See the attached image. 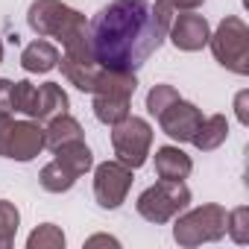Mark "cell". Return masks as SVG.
I'll return each mask as SVG.
<instances>
[{"mask_svg": "<svg viewBox=\"0 0 249 249\" xmlns=\"http://www.w3.org/2000/svg\"><path fill=\"white\" fill-rule=\"evenodd\" d=\"M88 38L100 68L135 73L164 44L167 30L147 0H111L88 21Z\"/></svg>", "mask_w": 249, "mask_h": 249, "instance_id": "6da1fadb", "label": "cell"}, {"mask_svg": "<svg viewBox=\"0 0 249 249\" xmlns=\"http://www.w3.org/2000/svg\"><path fill=\"white\" fill-rule=\"evenodd\" d=\"M27 24L38 38H53L62 47L88 36V18L62 0H33L27 9Z\"/></svg>", "mask_w": 249, "mask_h": 249, "instance_id": "7a4b0ae2", "label": "cell"}, {"mask_svg": "<svg viewBox=\"0 0 249 249\" xmlns=\"http://www.w3.org/2000/svg\"><path fill=\"white\" fill-rule=\"evenodd\" d=\"M226 237V208L217 202H205L196 208H185L173 217V240L185 249L217 243Z\"/></svg>", "mask_w": 249, "mask_h": 249, "instance_id": "3957f363", "label": "cell"}, {"mask_svg": "<svg viewBox=\"0 0 249 249\" xmlns=\"http://www.w3.org/2000/svg\"><path fill=\"white\" fill-rule=\"evenodd\" d=\"M208 47H211L214 59L226 71H231L237 76H246L249 73V27H246L243 18L226 15L217 24V30L211 33Z\"/></svg>", "mask_w": 249, "mask_h": 249, "instance_id": "277c9868", "label": "cell"}, {"mask_svg": "<svg viewBox=\"0 0 249 249\" xmlns=\"http://www.w3.org/2000/svg\"><path fill=\"white\" fill-rule=\"evenodd\" d=\"M188 205H191V188L185 182H170V179H159L156 185L144 188L141 196L135 199V211L156 226L170 223Z\"/></svg>", "mask_w": 249, "mask_h": 249, "instance_id": "5b68a950", "label": "cell"}, {"mask_svg": "<svg viewBox=\"0 0 249 249\" xmlns=\"http://www.w3.org/2000/svg\"><path fill=\"white\" fill-rule=\"evenodd\" d=\"M111 150L120 164H126L129 170H138L147 164L150 150H153V126L150 120L138 114H126L120 123L111 126Z\"/></svg>", "mask_w": 249, "mask_h": 249, "instance_id": "8992f818", "label": "cell"}, {"mask_svg": "<svg viewBox=\"0 0 249 249\" xmlns=\"http://www.w3.org/2000/svg\"><path fill=\"white\" fill-rule=\"evenodd\" d=\"M94 170V196H97V205L100 208H120L129 196V188H132V170L126 164H120L117 159L114 161H103Z\"/></svg>", "mask_w": 249, "mask_h": 249, "instance_id": "52a82bcc", "label": "cell"}, {"mask_svg": "<svg viewBox=\"0 0 249 249\" xmlns=\"http://www.w3.org/2000/svg\"><path fill=\"white\" fill-rule=\"evenodd\" d=\"M156 120H159V126H161V132H164L167 138H173V141H179V144H191L194 132L199 129V123H202V108L179 97V100H173Z\"/></svg>", "mask_w": 249, "mask_h": 249, "instance_id": "ba28073f", "label": "cell"}, {"mask_svg": "<svg viewBox=\"0 0 249 249\" xmlns=\"http://www.w3.org/2000/svg\"><path fill=\"white\" fill-rule=\"evenodd\" d=\"M44 150H47L44 126L38 120L27 117V120H15L12 123V132H9V141H6V159L27 164L33 159H38Z\"/></svg>", "mask_w": 249, "mask_h": 249, "instance_id": "9c48e42d", "label": "cell"}, {"mask_svg": "<svg viewBox=\"0 0 249 249\" xmlns=\"http://www.w3.org/2000/svg\"><path fill=\"white\" fill-rule=\"evenodd\" d=\"M167 38L173 41L176 50L182 53H196L202 47H208V38H211V24L205 15H196V12H176L170 30H167Z\"/></svg>", "mask_w": 249, "mask_h": 249, "instance_id": "30bf717a", "label": "cell"}, {"mask_svg": "<svg viewBox=\"0 0 249 249\" xmlns=\"http://www.w3.org/2000/svg\"><path fill=\"white\" fill-rule=\"evenodd\" d=\"M194 170L191 156L176 147V144H164L156 150V176L159 179H170V182H185Z\"/></svg>", "mask_w": 249, "mask_h": 249, "instance_id": "8fae6325", "label": "cell"}, {"mask_svg": "<svg viewBox=\"0 0 249 249\" xmlns=\"http://www.w3.org/2000/svg\"><path fill=\"white\" fill-rule=\"evenodd\" d=\"M59 59H62V53H59V47H56L53 41L36 38V41H30V44L24 47V53H21V68H24L27 73H50L53 68H59Z\"/></svg>", "mask_w": 249, "mask_h": 249, "instance_id": "7c38bea8", "label": "cell"}, {"mask_svg": "<svg viewBox=\"0 0 249 249\" xmlns=\"http://www.w3.org/2000/svg\"><path fill=\"white\" fill-rule=\"evenodd\" d=\"M68 106H71V100H68V94H65V88L59 82H41V85H36V114H33V120L47 123L50 117L65 114Z\"/></svg>", "mask_w": 249, "mask_h": 249, "instance_id": "4fadbf2b", "label": "cell"}, {"mask_svg": "<svg viewBox=\"0 0 249 249\" xmlns=\"http://www.w3.org/2000/svg\"><path fill=\"white\" fill-rule=\"evenodd\" d=\"M226 141H229V117H226V114H208V117H202L199 129H196L194 138H191V144H194L199 153H214V150H220Z\"/></svg>", "mask_w": 249, "mask_h": 249, "instance_id": "5bb4252c", "label": "cell"}, {"mask_svg": "<svg viewBox=\"0 0 249 249\" xmlns=\"http://www.w3.org/2000/svg\"><path fill=\"white\" fill-rule=\"evenodd\" d=\"M71 141H85L82 123H79L76 117H71L68 111L50 117L47 126H44V144H47V150H56V147H62V144H71Z\"/></svg>", "mask_w": 249, "mask_h": 249, "instance_id": "9a60e30c", "label": "cell"}, {"mask_svg": "<svg viewBox=\"0 0 249 249\" xmlns=\"http://www.w3.org/2000/svg\"><path fill=\"white\" fill-rule=\"evenodd\" d=\"M59 68H62V76L73 85V88H79V91H85V94H91L94 91V85H97V79H100V73H103V68L94 62V59H59Z\"/></svg>", "mask_w": 249, "mask_h": 249, "instance_id": "2e32d148", "label": "cell"}, {"mask_svg": "<svg viewBox=\"0 0 249 249\" xmlns=\"http://www.w3.org/2000/svg\"><path fill=\"white\" fill-rule=\"evenodd\" d=\"M53 156H56V161H59V164H65L76 179H82V176H85V173H91V167H94V153H91V147H88L85 141L62 144V147H56V150H53Z\"/></svg>", "mask_w": 249, "mask_h": 249, "instance_id": "e0dca14e", "label": "cell"}, {"mask_svg": "<svg viewBox=\"0 0 249 249\" xmlns=\"http://www.w3.org/2000/svg\"><path fill=\"white\" fill-rule=\"evenodd\" d=\"M91 97H94V103H91L94 117L103 126H114V123H120L126 114H132L129 111L132 97H123V94H91Z\"/></svg>", "mask_w": 249, "mask_h": 249, "instance_id": "ac0fdd59", "label": "cell"}, {"mask_svg": "<svg viewBox=\"0 0 249 249\" xmlns=\"http://www.w3.org/2000/svg\"><path fill=\"white\" fill-rule=\"evenodd\" d=\"M38 182H41V188H44L47 194H68V191L76 185V176H73L65 164H59V161L53 159V161H47V164L41 167Z\"/></svg>", "mask_w": 249, "mask_h": 249, "instance_id": "d6986e66", "label": "cell"}, {"mask_svg": "<svg viewBox=\"0 0 249 249\" xmlns=\"http://www.w3.org/2000/svg\"><path fill=\"white\" fill-rule=\"evenodd\" d=\"M65 243L68 237L56 223H41L27 237V249H65Z\"/></svg>", "mask_w": 249, "mask_h": 249, "instance_id": "ffe728a7", "label": "cell"}, {"mask_svg": "<svg viewBox=\"0 0 249 249\" xmlns=\"http://www.w3.org/2000/svg\"><path fill=\"white\" fill-rule=\"evenodd\" d=\"M18 226H21V211L15 208V202L0 199V249H6V246L15 243Z\"/></svg>", "mask_w": 249, "mask_h": 249, "instance_id": "44dd1931", "label": "cell"}, {"mask_svg": "<svg viewBox=\"0 0 249 249\" xmlns=\"http://www.w3.org/2000/svg\"><path fill=\"white\" fill-rule=\"evenodd\" d=\"M226 234L240 246L249 243V208L246 205H237V208L226 211Z\"/></svg>", "mask_w": 249, "mask_h": 249, "instance_id": "7402d4cb", "label": "cell"}, {"mask_svg": "<svg viewBox=\"0 0 249 249\" xmlns=\"http://www.w3.org/2000/svg\"><path fill=\"white\" fill-rule=\"evenodd\" d=\"M12 111H21L24 117L36 114V85L30 79L12 82Z\"/></svg>", "mask_w": 249, "mask_h": 249, "instance_id": "603a6c76", "label": "cell"}, {"mask_svg": "<svg viewBox=\"0 0 249 249\" xmlns=\"http://www.w3.org/2000/svg\"><path fill=\"white\" fill-rule=\"evenodd\" d=\"M173 100H179V91H176L173 85H167V82H159V85H153V88L147 91V111H150L153 117H159Z\"/></svg>", "mask_w": 249, "mask_h": 249, "instance_id": "cb8c5ba5", "label": "cell"}, {"mask_svg": "<svg viewBox=\"0 0 249 249\" xmlns=\"http://www.w3.org/2000/svg\"><path fill=\"white\" fill-rule=\"evenodd\" d=\"M153 15H156V21H159L164 30H170V24H173V18H176V9L170 6V0H156V3H153Z\"/></svg>", "mask_w": 249, "mask_h": 249, "instance_id": "d4e9b609", "label": "cell"}, {"mask_svg": "<svg viewBox=\"0 0 249 249\" xmlns=\"http://www.w3.org/2000/svg\"><path fill=\"white\" fill-rule=\"evenodd\" d=\"M234 117L240 126H249V91H237L234 94Z\"/></svg>", "mask_w": 249, "mask_h": 249, "instance_id": "484cf974", "label": "cell"}, {"mask_svg": "<svg viewBox=\"0 0 249 249\" xmlns=\"http://www.w3.org/2000/svg\"><path fill=\"white\" fill-rule=\"evenodd\" d=\"M12 111H0V159H6V141H9V132H12Z\"/></svg>", "mask_w": 249, "mask_h": 249, "instance_id": "4316f807", "label": "cell"}, {"mask_svg": "<svg viewBox=\"0 0 249 249\" xmlns=\"http://www.w3.org/2000/svg\"><path fill=\"white\" fill-rule=\"evenodd\" d=\"M0 111H12V79H0Z\"/></svg>", "mask_w": 249, "mask_h": 249, "instance_id": "83f0119b", "label": "cell"}, {"mask_svg": "<svg viewBox=\"0 0 249 249\" xmlns=\"http://www.w3.org/2000/svg\"><path fill=\"white\" fill-rule=\"evenodd\" d=\"M202 3H205V0H170V6L176 12H196Z\"/></svg>", "mask_w": 249, "mask_h": 249, "instance_id": "f1b7e54d", "label": "cell"}, {"mask_svg": "<svg viewBox=\"0 0 249 249\" xmlns=\"http://www.w3.org/2000/svg\"><path fill=\"white\" fill-rule=\"evenodd\" d=\"M120 246V240L117 237H111V234H91L88 240H85V246Z\"/></svg>", "mask_w": 249, "mask_h": 249, "instance_id": "f546056e", "label": "cell"}, {"mask_svg": "<svg viewBox=\"0 0 249 249\" xmlns=\"http://www.w3.org/2000/svg\"><path fill=\"white\" fill-rule=\"evenodd\" d=\"M0 65H3V41H0Z\"/></svg>", "mask_w": 249, "mask_h": 249, "instance_id": "4dcf8cb0", "label": "cell"}]
</instances>
